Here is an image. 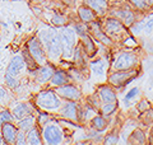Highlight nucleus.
<instances>
[{
  "label": "nucleus",
  "instance_id": "nucleus-22",
  "mask_svg": "<svg viewBox=\"0 0 153 145\" xmlns=\"http://www.w3.org/2000/svg\"><path fill=\"white\" fill-rule=\"evenodd\" d=\"M78 17L80 19V22H83V23H91V22H93L96 21V19H98L97 17V14H96L93 12V9H91L87 4H84V5H80L78 8Z\"/></svg>",
  "mask_w": 153,
  "mask_h": 145
},
{
  "label": "nucleus",
  "instance_id": "nucleus-43",
  "mask_svg": "<svg viewBox=\"0 0 153 145\" xmlns=\"http://www.w3.org/2000/svg\"><path fill=\"white\" fill-rule=\"evenodd\" d=\"M152 31H153V16L147 18V21H146V27H144V32L147 33V35L152 33Z\"/></svg>",
  "mask_w": 153,
  "mask_h": 145
},
{
  "label": "nucleus",
  "instance_id": "nucleus-14",
  "mask_svg": "<svg viewBox=\"0 0 153 145\" xmlns=\"http://www.w3.org/2000/svg\"><path fill=\"white\" fill-rule=\"evenodd\" d=\"M37 107L35 106V103H31V102H21V103H17L14 107L12 108V113L14 116L16 121L21 120L26 116H30L33 115L36 112Z\"/></svg>",
  "mask_w": 153,
  "mask_h": 145
},
{
  "label": "nucleus",
  "instance_id": "nucleus-8",
  "mask_svg": "<svg viewBox=\"0 0 153 145\" xmlns=\"http://www.w3.org/2000/svg\"><path fill=\"white\" fill-rule=\"evenodd\" d=\"M27 48H28V52H30L32 56V59L36 61V64L38 66L45 65L49 62V57H47L46 50L38 37H32L27 43Z\"/></svg>",
  "mask_w": 153,
  "mask_h": 145
},
{
  "label": "nucleus",
  "instance_id": "nucleus-10",
  "mask_svg": "<svg viewBox=\"0 0 153 145\" xmlns=\"http://www.w3.org/2000/svg\"><path fill=\"white\" fill-rule=\"evenodd\" d=\"M59 115L70 122H80V104L76 101H64L59 109Z\"/></svg>",
  "mask_w": 153,
  "mask_h": 145
},
{
  "label": "nucleus",
  "instance_id": "nucleus-1",
  "mask_svg": "<svg viewBox=\"0 0 153 145\" xmlns=\"http://www.w3.org/2000/svg\"><path fill=\"white\" fill-rule=\"evenodd\" d=\"M38 38L42 42L49 60L56 61L63 56V45L60 41L59 32L54 28H46L38 33Z\"/></svg>",
  "mask_w": 153,
  "mask_h": 145
},
{
  "label": "nucleus",
  "instance_id": "nucleus-21",
  "mask_svg": "<svg viewBox=\"0 0 153 145\" xmlns=\"http://www.w3.org/2000/svg\"><path fill=\"white\" fill-rule=\"evenodd\" d=\"M89 125H91V127H92V130H94V131L102 132L108 127V120L105 117V116H102L101 113H97L91 118Z\"/></svg>",
  "mask_w": 153,
  "mask_h": 145
},
{
  "label": "nucleus",
  "instance_id": "nucleus-19",
  "mask_svg": "<svg viewBox=\"0 0 153 145\" xmlns=\"http://www.w3.org/2000/svg\"><path fill=\"white\" fill-rule=\"evenodd\" d=\"M85 4L91 9H93L98 18H102L108 13V0H85Z\"/></svg>",
  "mask_w": 153,
  "mask_h": 145
},
{
  "label": "nucleus",
  "instance_id": "nucleus-20",
  "mask_svg": "<svg viewBox=\"0 0 153 145\" xmlns=\"http://www.w3.org/2000/svg\"><path fill=\"white\" fill-rule=\"evenodd\" d=\"M79 40H80L82 47L87 56H93L96 52H97V46H96V43H94L96 41H94V38L89 35V32L82 35L79 37Z\"/></svg>",
  "mask_w": 153,
  "mask_h": 145
},
{
  "label": "nucleus",
  "instance_id": "nucleus-27",
  "mask_svg": "<svg viewBox=\"0 0 153 145\" xmlns=\"http://www.w3.org/2000/svg\"><path fill=\"white\" fill-rule=\"evenodd\" d=\"M119 108V102H107V103H102L101 107L98 109V113H101L105 116L106 118H108L110 116H112Z\"/></svg>",
  "mask_w": 153,
  "mask_h": 145
},
{
  "label": "nucleus",
  "instance_id": "nucleus-33",
  "mask_svg": "<svg viewBox=\"0 0 153 145\" xmlns=\"http://www.w3.org/2000/svg\"><path fill=\"white\" fill-rule=\"evenodd\" d=\"M4 80H5L7 88H10V89H18L19 88V84H21L19 78H17V76H13L10 74H8V72H5Z\"/></svg>",
  "mask_w": 153,
  "mask_h": 145
},
{
  "label": "nucleus",
  "instance_id": "nucleus-47",
  "mask_svg": "<svg viewBox=\"0 0 153 145\" xmlns=\"http://www.w3.org/2000/svg\"><path fill=\"white\" fill-rule=\"evenodd\" d=\"M3 144H5V143H4V139L1 136V131H0V145H3Z\"/></svg>",
  "mask_w": 153,
  "mask_h": 145
},
{
  "label": "nucleus",
  "instance_id": "nucleus-29",
  "mask_svg": "<svg viewBox=\"0 0 153 145\" xmlns=\"http://www.w3.org/2000/svg\"><path fill=\"white\" fill-rule=\"evenodd\" d=\"M146 21L147 18H142V19H137L130 27H129V31H130L131 35L137 36L140 35L142 32H144V27H146Z\"/></svg>",
  "mask_w": 153,
  "mask_h": 145
},
{
  "label": "nucleus",
  "instance_id": "nucleus-45",
  "mask_svg": "<svg viewBox=\"0 0 153 145\" xmlns=\"http://www.w3.org/2000/svg\"><path fill=\"white\" fill-rule=\"evenodd\" d=\"M9 97V93L7 88H4V87H0V103H3L4 101H5L7 98Z\"/></svg>",
  "mask_w": 153,
  "mask_h": 145
},
{
  "label": "nucleus",
  "instance_id": "nucleus-11",
  "mask_svg": "<svg viewBox=\"0 0 153 145\" xmlns=\"http://www.w3.org/2000/svg\"><path fill=\"white\" fill-rule=\"evenodd\" d=\"M88 32H89V35L94 38V41L102 43V45L106 46V47L112 46L114 40L103 31L102 24L98 22V19H96V21L88 23Z\"/></svg>",
  "mask_w": 153,
  "mask_h": 145
},
{
  "label": "nucleus",
  "instance_id": "nucleus-9",
  "mask_svg": "<svg viewBox=\"0 0 153 145\" xmlns=\"http://www.w3.org/2000/svg\"><path fill=\"white\" fill-rule=\"evenodd\" d=\"M108 12H110V16H112L115 18H117L119 21H121L124 23V26L128 27V28L137 21L135 13H134V10H131L130 7H129L128 4H123V5L114 7L111 9L108 8Z\"/></svg>",
  "mask_w": 153,
  "mask_h": 145
},
{
  "label": "nucleus",
  "instance_id": "nucleus-40",
  "mask_svg": "<svg viewBox=\"0 0 153 145\" xmlns=\"http://www.w3.org/2000/svg\"><path fill=\"white\" fill-rule=\"evenodd\" d=\"M87 102H89L97 111L100 109V107H101V104H102L101 99H100V97H98V94H97V92H96L94 94H92V95L88 97V98H87Z\"/></svg>",
  "mask_w": 153,
  "mask_h": 145
},
{
  "label": "nucleus",
  "instance_id": "nucleus-2",
  "mask_svg": "<svg viewBox=\"0 0 153 145\" xmlns=\"http://www.w3.org/2000/svg\"><path fill=\"white\" fill-rule=\"evenodd\" d=\"M35 106L40 111H47V112H59L64 99L56 93L54 88L44 89L35 95Z\"/></svg>",
  "mask_w": 153,
  "mask_h": 145
},
{
  "label": "nucleus",
  "instance_id": "nucleus-3",
  "mask_svg": "<svg viewBox=\"0 0 153 145\" xmlns=\"http://www.w3.org/2000/svg\"><path fill=\"white\" fill-rule=\"evenodd\" d=\"M41 134H42L44 144H47V145H59L65 139V134L63 131V129H61L59 122H56L54 120L41 127Z\"/></svg>",
  "mask_w": 153,
  "mask_h": 145
},
{
  "label": "nucleus",
  "instance_id": "nucleus-41",
  "mask_svg": "<svg viewBox=\"0 0 153 145\" xmlns=\"http://www.w3.org/2000/svg\"><path fill=\"white\" fill-rule=\"evenodd\" d=\"M16 145H27V132L23 130H18Z\"/></svg>",
  "mask_w": 153,
  "mask_h": 145
},
{
  "label": "nucleus",
  "instance_id": "nucleus-15",
  "mask_svg": "<svg viewBox=\"0 0 153 145\" xmlns=\"http://www.w3.org/2000/svg\"><path fill=\"white\" fill-rule=\"evenodd\" d=\"M97 94L102 103L107 102H117L116 90L111 84H101L97 88Z\"/></svg>",
  "mask_w": 153,
  "mask_h": 145
},
{
  "label": "nucleus",
  "instance_id": "nucleus-25",
  "mask_svg": "<svg viewBox=\"0 0 153 145\" xmlns=\"http://www.w3.org/2000/svg\"><path fill=\"white\" fill-rule=\"evenodd\" d=\"M35 125H37V121H36V115H30V116H26L21 120L17 121V126L19 130H23V131H28L30 129H32Z\"/></svg>",
  "mask_w": 153,
  "mask_h": 145
},
{
  "label": "nucleus",
  "instance_id": "nucleus-31",
  "mask_svg": "<svg viewBox=\"0 0 153 145\" xmlns=\"http://www.w3.org/2000/svg\"><path fill=\"white\" fill-rule=\"evenodd\" d=\"M85 52L84 50H82V47L80 46H75L74 47V51H73V59H74V62L75 65H82L84 64V59H85Z\"/></svg>",
  "mask_w": 153,
  "mask_h": 145
},
{
  "label": "nucleus",
  "instance_id": "nucleus-35",
  "mask_svg": "<svg viewBox=\"0 0 153 145\" xmlns=\"http://www.w3.org/2000/svg\"><path fill=\"white\" fill-rule=\"evenodd\" d=\"M119 140H120V138H119V134L117 132H110L107 135H105L102 141L106 144V145H115L119 143Z\"/></svg>",
  "mask_w": 153,
  "mask_h": 145
},
{
  "label": "nucleus",
  "instance_id": "nucleus-5",
  "mask_svg": "<svg viewBox=\"0 0 153 145\" xmlns=\"http://www.w3.org/2000/svg\"><path fill=\"white\" fill-rule=\"evenodd\" d=\"M102 28L107 35L112 38V40H124L128 36V27L124 26V23L121 21H119L117 18H115L112 16L106 17L103 19Z\"/></svg>",
  "mask_w": 153,
  "mask_h": 145
},
{
  "label": "nucleus",
  "instance_id": "nucleus-32",
  "mask_svg": "<svg viewBox=\"0 0 153 145\" xmlns=\"http://www.w3.org/2000/svg\"><path fill=\"white\" fill-rule=\"evenodd\" d=\"M7 122H16V118L12 113V109H8V108H4L0 111V126Z\"/></svg>",
  "mask_w": 153,
  "mask_h": 145
},
{
  "label": "nucleus",
  "instance_id": "nucleus-37",
  "mask_svg": "<svg viewBox=\"0 0 153 145\" xmlns=\"http://www.w3.org/2000/svg\"><path fill=\"white\" fill-rule=\"evenodd\" d=\"M139 94H140V89H139V88H137V87H135V88H131V89L125 94V97H124V103L128 106L129 103H130V101H133L137 95H139Z\"/></svg>",
  "mask_w": 153,
  "mask_h": 145
},
{
  "label": "nucleus",
  "instance_id": "nucleus-17",
  "mask_svg": "<svg viewBox=\"0 0 153 145\" xmlns=\"http://www.w3.org/2000/svg\"><path fill=\"white\" fill-rule=\"evenodd\" d=\"M25 67H27V65H26V61L23 59V56L16 55V56L12 57L10 62H9V65L7 67V72L13 75V76L19 78V75H21V72L25 70Z\"/></svg>",
  "mask_w": 153,
  "mask_h": 145
},
{
  "label": "nucleus",
  "instance_id": "nucleus-48",
  "mask_svg": "<svg viewBox=\"0 0 153 145\" xmlns=\"http://www.w3.org/2000/svg\"><path fill=\"white\" fill-rule=\"evenodd\" d=\"M151 76H153V70H152V71H151Z\"/></svg>",
  "mask_w": 153,
  "mask_h": 145
},
{
  "label": "nucleus",
  "instance_id": "nucleus-36",
  "mask_svg": "<svg viewBox=\"0 0 153 145\" xmlns=\"http://www.w3.org/2000/svg\"><path fill=\"white\" fill-rule=\"evenodd\" d=\"M73 30L76 33V36L80 37L82 35L88 32V24L87 23H83V22H78V23H74L73 24Z\"/></svg>",
  "mask_w": 153,
  "mask_h": 145
},
{
  "label": "nucleus",
  "instance_id": "nucleus-16",
  "mask_svg": "<svg viewBox=\"0 0 153 145\" xmlns=\"http://www.w3.org/2000/svg\"><path fill=\"white\" fill-rule=\"evenodd\" d=\"M18 126L14 122H7L0 126V131H1V136L4 139L5 144H16L17 134H18Z\"/></svg>",
  "mask_w": 153,
  "mask_h": 145
},
{
  "label": "nucleus",
  "instance_id": "nucleus-46",
  "mask_svg": "<svg viewBox=\"0 0 153 145\" xmlns=\"http://www.w3.org/2000/svg\"><path fill=\"white\" fill-rule=\"evenodd\" d=\"M151 139H149V141L153 144V125H152V129H151V136H149Z\"/></svg>",
  "mask_w": 153,
  "mask_h": 145
},
{
  "label": "nucleus",
  "instance_id": "nucleus-38",
  "mask_svg": "<svg viewBox=\"0 0 153 145\" xmlns=\"http://www.w3.org/2000/svg\"><path fill=\"white\" fill-rule=\"evenodd\" d=\"M140 120L143 121L144 125H153V107L144 111L140 116Z\"/></svg>",
  "mask_w": 153,
  "mask_h": 145
},
{
  "label": "nucleus",
  "instance_id": "nucleus-26",
  "mask_svg": "<svg viewBox=\"0 0 153 145\" xmlns=\"http://www.w3.org/2000/svg\"><path fill=\"white\" fill-rule=\"evenodd\" d=\"M91 70H92V72L94 75L103 76L105 72H106V60L101 59V57L93 60L92 62H91Z\"/></svg>",
  "mask_w": 153,
  "mask_h": 145
},
{
  "label": "nucleus",
  "instance_id": "nucleus-13",
  "mask_svg": "<svg viewBox=\"0 0 153 145\" xmlns=\"http://www.w3.org/2000/svg\"><path fill=\"white\" fill-rule=\"evenodd\" d=\"M55 71V66L51 65V64H45V65H41V66H37L33 72H35V80L37 81L38 84L41 85H45L50 81L52 74Z\"/></svg>",
  "mask_w": 153,
  "mask_h": 145
},
{
  "label": "nucleus",
  "instance_id": "nucleus-28",
  "mask_svg": "<svg viewBox=\"0 0 153 145\" xmlns=\"http://www.w3.org/2000/svg\"><path fill=\"white\" fill-rule=\"evenodd\" d=\"M130 5L139 12H146L153 7V0H128Z\"/></svg>",
  "mask_w": 153,
  "mask_h": 145
},
{
  "label": "nucleus",
  "instance_id": "nucleus-18",
  "mask_svg": "<svg viewBox=\"0 0 153 145\" xmlns=\"http://www.w3.org/2000/svg\"><path fill=\"white\" fill-rule=\"evenodd\" d=\"M69 81H70V75L68 71H65L63 69H55L49 84L51 88H57V87H61L66 83H69Z\"/></svg>",
  "mask_w": 153,
  "mask_h": 145
},
{
  "label": "nucleus",
  "instance_id": "nucleus-34",
  "mask_svg": "<svg viewBox=\"0 0 153 145\" xmlns=\"http://www.w3.org/2000/svg\"><path fill=\"white\" fill-rule=\"evenodd\" d=\"M36 121H37L38 126L42 127V126H45L46 124H49L50 121H52V117L47 111H41V112H38V115L36 116Z\"/></svg>",
  "mask_w": 153,
  "mask_h": 145
},
{
  "label": "nucleus",
  "instance_id": "nucleus-42",
  "mask_svg": "<svg viewBox=\"0 0 153 145\" xmlns=\"http://www.w3.org/2000/svg\"><path fill=\"white\" fill-rule=\"evenodd\" d=\"M51 22L56 27H63V26H65V18L61 16V14H59V13H55L54 14V17H52V21Z\"/></svg>",
  "mask_w": 153,
  "mask_h": 145
},
{
  "label": "nucleus",
  "instance_id": "nucleus-7",
  "mask_svg": "<svg viewBox=\"0 0 153 145\" xmlns=\"http://www.w3.org/2000/svg\"><path fill=\"white\" fill-rule=\"evenodd\" d=\"M60 41L63 45V57L69 59L73 56L74 47L76 46V33L74 32L73 27H61L59 31Z\"/></svg>",
  "mask_w": 153,
  "mask_h": 145
},
{
  "label": "nucleus",
  "instance_id": "nucleus-24",
  "mask_svg": "<svg viewBox=\"0 0 153 145\" xmlns=\"http://www.w3.org/2000/svg\"><path fill=\"white\" fill-rule=\"evenodd\" d=\"M97 113H98V111L89 102L80 104V122H83V121H91V118Z\"/></svg>",
  "mask_w": 153,
  "mask_h": 145
},
{
  "label": "nucleus",
  "instance_id": "nucleus-39",
  "mask_svg": "<svg viewBox=\"0 0 153 145\" xmlns=\"http://www.w3.org/2000/svg\"><path fill=\"white\" fill-rule=\"evenodd\" d=\"M151 107H152L151 102L148 99H146V98H142L139 102H138V104H137V109H138V112H139V113H143L144 111L149 109Z\"/></svg>",
  "mask_w": 153,
  "mask_h": 145
},
{
  "label": "nucleus",
  "instance_id": "nucleus-6",
  "mask_svg": "<svg viewBox=\"0 0 153 145\" xmlns=\"http://www.w3.org/2000/svg\"><path fill=\"white\" fill-rule=\"evenodd\" d=\"M138 76V67L128 70H111L107 76L108 84H111L114 88H121L128 85Z\"/></svg>",
  "mask_w": 153,
  "mask_h": 145
},
{
  "label": "nucleus",
  "instance_id": "nucleus-4",
  "mask_svg": "<svg viewBox=\"0 0 153 145\" xmlns=\"http://www.w3.org/2000/svg\"><path fill=\"white\" fill-rule=\"evenodd\" d=\"M139 66V56L131 50L121 51L116 55V57L112 61L111 70H128V69H135Z\"/></svg>",
  "mask_w": 153,
  "mask_h": 145
},
{
  "label": "nucleus",
  "instance_id": "nucleus-12",
  "mask_svg": "<svg viewBox=\"0 0 153 145\" xmlns=\"http://www.w3.org/2000/svg\"><path fill=\"white\" fill-rule=\"evenodd\" d=\"M54 89L64 101H76V102H79L82 99V92H80V89L71 83H66Z\"/></svg>",
  "mask_w": 153,
  "mask_h": 145
},
{
  "label": "nucleus",
  "instance_id": "nucleus-23",
  "mask_svg": "<svg viewBox=\"0 0 153 145\" xmlns=\"http://www.w3.org/2000/svg\"><path fill=\"white\" fill-rule=\"evenodd\" d=\"M27 144L30 145H42L44 140H42L41 127L38 125H35L32 129L27 131Z\"/></svg>",
  "mask_w": 153,
  "mask_h": 145
},
{
  "label": "nucleus",
  "instance_id": "nucleus-30",
  "mask_svg": "<svg viewBox=\"0 0 153 145\" xmlns=\"http://www.w3.org/2000/svg\"><path fill=\"white\" fill-rule=\"evenodd\" d=\"M129 143L135 144H144L146 143V135L140 129H135L134 131L129 135Z\"/></svg>",
  "mask_w": 153,
  "mask_h": 145
},
{
  "label": "nucleus",
  "instance_id": "nucleus-44",
  "mask_svg": "<svg viewBox=\"0 0 153 145\" xmlns=\"http://www.w3.org/2000/svg\"><path fill=\"white\" fill-rule=\"evenodd\" d=\"M123 42H124V46H126L128 48H129V47H135V46H137V41L134 40L131 36H126V37L123 40Z\"/></svg>",
  "mask_w": 153,
  "mask_h": 145
}]
</instances>
